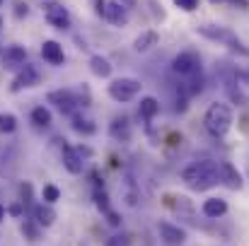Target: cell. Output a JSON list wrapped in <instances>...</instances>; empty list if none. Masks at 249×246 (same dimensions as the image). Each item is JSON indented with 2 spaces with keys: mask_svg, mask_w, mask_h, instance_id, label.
<instances>
[{
  "mask_svg": "<svg viewBox=\"0 0 249 246\" xmlns=\"http://www.w3.org/2000/svg\"><path fill=\"white\" fill-rule=\"evenodd\" d=\"M181 181L191 191H208V188H213V186L220 183V162L203 160V162L189 164L181 171Z\"/></svg>",
  "mask_w": 249,
  "mask_h": 246,
  "instance_id": "obj_1",
  "label": "cell"
},
{
  "mask_svg": "<svg viewBox=\"0 0 249 246\" xmlns=\"http://www.w3.org/2000/svg\"><path fill=\"white\" fill-rule=\"evenodd\" d=\"M203 126L213 138H223L230 128H232V109L223 101H215L208 106L206 116H203Z\"/></svg>",
  "mask_w": 249,
  "mask_h": 246,
  "instance_id": "obj_2",
  "label": "cell"
},
{
  "mask_svg": "<svg viewBox=\"0 0 249 246\" xmlns=\"http://www.w3.org/2000/svg\"><path fill=\"white\" fill-rule=\"evenodd\" d=\"M196 32H198L201 36L211 39V41H220V44L230 46L232 51H240V53L249 56V49H245V44L240 41V36H237L232 29H228V27H220V24H201Z\"/></svg>",
  "mask_w": 249,
  "mask_h": 246,
  "instance_id": "obj_3",
  "label": "cell"
},
{
  "mask_svg": "<svg viewBox=\"0 0 249 246\" xmlns=\"http://www.w3.org/2000/svg\"><path fill=\"white\" fill-rule=\"evenodd\" d=\"M141 87L143 84L138 80H133V78H119V80H114L109 84V97L119 104H126V101H131L141 94Z\"/></svg>",
  "mask_w": 249,
  "mask_h": 246,
  "instance_id": "obj_4",
  "label": "cell"
},
{
  "mask_svg": "<svg viewBox=\"0 0 249 246\" xmlns=\"http://www.w3.org/2000/svg\"><path fill=\"white\" fill-rule=\"evenodd\" d=\"M172 70L181 78H194L201 73V58L194 51H181L179 56H174L172 61Z\"/></svg>",
  "mask_w": 249,
  "mask_h": 246,
  "instance_id": "obj_5",
  "label": "cell"
},
{
  "mask_svg": "<svg viewBox=\"0 0 249 246\" xmlns=\"http://www.w3.org/2000/svg\"><path fill=\"white\" fill-rule=\"evenodd\" d=\"M46 101L53 104L61 114H73L75 106L80 104V101H78V94L71 92V89H53V92L46 94Z\"/></svg>",
  "mask_w": 249,
  "mask_h": 246,
  "instance_id": "obj_6",
  "label": "cell"
},
{
  "mask_svg": "<svg viewBox=\"0 0 249 246\" xmlns=\"http://www.w3.org/2000/svg\"><path fill=\"white\" fill-rule=\"evenodd\" d=\"M92 150L89 148H63V166L71 174H80L85 169V157H89Z\"/></svg>",
  "mask_w": 249,
  "mask_h": 246,
  "instance_id": "obj_7",
  "label": "cell"
},
{
  "mask_svg": "<svg viewBox=\"0 0 249 246\" xmlns=\"http://www.w3.org/2000/svg\"><path fill=\"white\" fill-rule=\"evenodd\" d=\"M34 84H39V70L34 66L24 63L19 68V73L15 75L12 84H10V92H19V89H27V87H34Z\"/></svg>",
  "mask_w": 249,
  "mask_h": 246,
  "instance_id": "obj_8",
  "label": "cell"
},
{
  "mask_svg": "<svg viewBox=\"0 0 249 246\" xmlns=\"http://www.w3.org/2000/svg\"><path fill=\"white\" fill-rule=\"evenodd\" d=\"M46 22L53 27V29H71V12L63 7V5H49L46 7Z\"/></svg>",
  "mask_w": 249,
  "mask_h": 246,
  "instance_id": "obj_9",
  "label": "cell"
},
{
  "mask_svg": "<svg viewBox=\"0 0 249 246\" xmlns=\"http://www.w3.org/2000/svg\"><path fill=\"white\" fill-rule=\"evenodd\" d=\"M158 232H160V239L169 246H181L186 242V232L181 227L172 225V222H160L158 225Z\"/></svg>",
  "mask_w": 249,
  "mask_h": 246,
  "instance_id": "obj_10",
  "label": "cell"
},
{
  "mask_svg": "<svg viewBox=\"0 0 249 246\" xmlns=\"http://www.w3.org/2000/svg\"><path fill=\"white\" fill-rule=\"evenodd\" d=\"M220 183H225L232 191L242 188V174L237 171V166L230 162H220Z\"/></svg>",
  "mask_w": 249,
  "mask_h": 246,
  "instance_id": "obj_11",
  "label": "cell"
},
{
  "mask_svg": "<svg viewBox=\"0 0 249 246\" xmlns=\"http://www.w3.org/2000/svg\"><path fill=\"white\" fill-rule=\"evenodd\" d=\"M104 19L111 22L114 27H126L128 24V10H126V5H121V2H107Z\"/></svg>",
  "mask_w": 249,
  "mask_h": 246,
  "instance_id": "obj_12",
  "label": "cell"
},
{
  "mask_svg": "<svg viewBox=\"0 0 249 246\" xmlns=\"http://www.w3.org/2000/svg\"><path fill=\"white\" fill-rule=\"evenodd\" d=\"M41 56L44 61H49L51 66H61L66 61V53H63V46L58 41H44L41 44Z\"/></svg>",
  "mask_w": 249,
  "mask_h": 246,
  "instance_id": "obj_13",
  "label": "cell"
},
{
  "mask_svg": "<svg viewBox=\"0 0 249 246\" xmlns=\"http://www.w3.org/2000/svg\"><path fill=\"white\" fill-rule=\"evenodd\" d=\"M2 63L5 68H22L27 63V51L22 46H7L2 53Z\"/></svg>",
  "mask_w": 249,
  "mask_h": 246,
  "instance_id": "obj_14",
  "label": "cell"
},
{
  "mask_svg": "<svg viewBox=\"0 0 249 246\" xmlns=\"http://www.w3.org/2000/svg\"><path fill=\"white\" fill-rule=\"evenodd\" d=\"M32 215H34V222H36L39 227H51V225L56 222V210H53L49 203H39V205H34Z\"/></svg>",
  "mask_w": 249,
  "mask_h": 246,
  "instance_id": "obj_15",
  "label": "cell"
},
{
  "mask_svg": "<svg viewBox=\"0 0 249 246\" xmlns=\"http://www.w3.org/2000/svg\"><path fill=\"white\" fill-rule=\"evenodd\" d=\"M203 215L206 217H211V220H218V217H223L225 213H228V203L223 200V198H208L206 203H203Z\"/></svg>",
  "mask_w": 249,
  "mask_h": 246,
  "instance_id": "obj_16",
  "label": "cell"
},
{
  "mask_svg": "<svg viewBox=\"0 0 249 246\" xmlns=\"http://www.w3.org/2000/svg\"><path fill=\"white\" fill-rule=\"evenodd\" d=\"M158 41H160L158 32H155V29H150V32H143V34H138V36H136L133 49H136L138 53H145V51H150L153 46H158Z\"/></svg>",
  "mask_w": 249,
  "mask_h": 246,
  "instance_id": "obj_17",
  "label": "cell"
},
{
  "mask_svg": "<svg viewBox=\"0 0 249 246\" xmlns=\"http://www.w3.org/2000/svg\"><path fill=\"white\" fill-rule=\"evenodd\" d=\"M158 111H160V101H158L155 97H143V99H141V106H138L141 118L150 121V118H155V116H158Z\"/></svg>",
  "mask_w": 249,
  "mask_h": 246,
  "instance_id": "obj_18",
  "label": "cell"
},
{
  "mask_svg": "<svg viewBox=\"0 0 249 246\" xmlns=\"http://www.w3.org/2000/svg\"><path fill=\"white\" fill-rule=\"evenodd\" d=\"M89 70H92L97 78H109L114 68H111V63H109L104 56H92V58H89Z\"/></svg>",
  "mask_w": 249,
  "mask_h": 246,
  "instance_id": "obj_19",
  "label": "cell"
},
{
  "mask_svg": "<svg viewBox=\"0 0 249 246\" xmlns=\"http://www.w3.org/2000/svg\"><path fill=\"white\" fill-rule=\"evenodd\" d=\"M109 131H111L114 138H121V140H128V138H131V123H128L126 116H116Z\"/></svg>",
  "mask_w": 249,
  "mask_h": 246,
  "instance_id": "obj_20",
  "label": "cell"
},
{
  "mask_svg": "<svg viewBox=\"0 0 249 246\" xmlns=\"http://www.w3.org/2000/svg\"><path fill=\"white\" fill-rule=\"evenodd\" d=\"M225 89H228V94H230V99L237 104V106H247L249 99L242 94V89H240V82L235 80H225Z\"/></svg>",
  "mask_w": 249,
  "mask_h": 246,
  "instance_id": "obj_21",
  "label": "cell"
},
{
  "mask_svg": "<svg viewBox=\"0 0 249 246\" xmlns=\"http://www.w3.org/2000/svg\"><path fill=\"white\" fill-rule=\"evenodd\" d=\"M73 128H75L78 133H85V135H92V133L97 131V126H94L89 118L80 116V114H75V116H73Z\"/></svg>",
  "mask_w": 249,
  "mask_h": 246,
  "instance_id": "obj_22",
  "label": "cell"
},
{
  "mask_svg": "<svg viewBox=\"0 0 249 246\" xmlns=\"http://www.w3.org/2000/svg\"><path fill=\"white\" fill-rule=\"evenodd\" d=\"M32 121H34L39 128H46V126H51V111L44 109V106H36V109L32 111Z\"/></svg>",
  "mask_w": 249,
  "mask_h": 246,
  "instance_id": "obj_23",
  "label": "cell"
},
{
  "mask_svg": "<svg viewBox=\"0 0 249 246\" xmlns=\"http://www.w3.org/2000/svg\"><path fill=\"white\" fill-rule=\"evenodd\" d=\"M17 128V118L12 114H0V133H12Z\"/></svg>",
  "mask_w": 249,
  "mask_h": 246,
  "instance_id": "obj_24",
  "label": "cell"
},
{
  "mask_svg": "<svg viewBox=\"0 0 249 246\" xmlns=\"http://www.w3.org/2000/svg\"><path fill=\"white\" fill-rule=\"evenodd\" d=\"M61 198V191L53 186V183H49V186H44V203H49V205H53L56 200Z\"/></svg>",
  "mask_w": 249,
  "mask_h": 246,
  "instance_id": "obj_25",
  "label": "cell"
},
{
  "mask_svg": "<svg viewBox=\"0 0 249 246\" xmlns=\"http://www.w3.org/2000/svg\"><path fill=\"white\" fill-rule=\"evenodd\" d=\"M94 203H97V208H99V210L109 213V198H107V193H104V191H94Z\"/></svg>",
  "mask_w": 249,
  "mask_h": 246,
  "instance_id": "obj_26",
  "label": "cell"
},
{
  "mask_svg": "<svg viewBox=\"0 0 249 246\" xmlns=\"http://www.w3.org/2000/svg\"><path fill=\"white\" fill-rule=\"evenodd\" d=\"M107 246H131V234H116L107 242Z\"/></svg>",
  "mask_w": 249,
  "mask_h": 246,
  "instance_id": "obj_27",
  "label": "cell"
},
{
  "mask_svg": "<svg viewBox=\"0 0 249 246\" xmlns=\"http://www.w3.org/2000/svg\"><path fill=\"white\" fill-rule=\"evenodd\" d=\"M174 5L181 7L184 12H194V10L198 7V0H174Z\"/></svg>",
  "mask_w": 249,
  "mask_h": 246,
  "instance_id": "obj_28",
  "label": "cell"
},
{
  "mask_svg": "<svg viewBox=\"0 0 249 246\" xmlns=\"http://www.w3.org/2000/svg\"><path fill=\"white\" fill-rule=\"evenodd\" d=\"M107 215H109V225H114V227H119V222H121V220H119V215H116V213H111V210H109Z\"/></svg>",
  "mask_w": 249,
  "mask_h": 246,
  "instance_id": "obj_29",
  "label": "cell"
},
{
  "mask_svg": "<svg viewBox=\"0 0 249 246\" xmlns=\"http://www.w3.org/2000/svg\"><path fill=\"white\" fill-rule=\"evenodd\" d=\"M22 230H24V232H27V234H29L32 239H36V232H34V227H29V225H24Z\"/></svg>",
  "mask_w": 249,
  "mask_h": 246,
  "instance_id": "obj_30",
  "label": "cell"
},
{
  "mask_svg": "<svg viewBox=\"0 0 249 246\" xmlns=\"http://www.w3.org/2000/svg\"><path fill=\"white\" fill-rule=\"evenodd\" d=\"M232 5H240V10H247V7H249L247 0H232Z\"/></svg>",
  "mask_w": 249,
  "mask_h": 246,
  "instance_id": "obj_31",
  "label": "cell"
},
{
  "mask_svg": "<svg viewBox=\"0 0 249 246\" xmlns=\"http://www.w3.org/2000/svg\"><path fill=\"white\" fill-rule=\"evenodd\" d=\"M17 15H19V17H22V15H27V5L17 2Z\"/></svg>",
  "mask_w": 249,
  "mask_h": 246,
  "instance_id": "obj_32",
  "label": "cell"
},
{
  "mask_svg": "<svg viewBox=\"0 0 249 246\" xmlns=\"http://www.w3.org/2000/svg\"><path fill=\"white\" fill-rule=\"evenodd\" d=\"M19 213H22V208H19V205H12V208H10V215H15V217H17Z\"/></svg>",
  "mask_w": 249,
  "mask_h": 246,
  "instance_id": "obj_33",
  "label": "cell"
},
{
  "mask_svg": "<svg viewBox=\"0 0 249 246\" xmlns=\"http://www.w3.org/2000/svg\"><path fill=\"white\" fill-rule=\"evenodd\" d=\"M5 213H7V210H5V208H2V205H0V222H2V220H5Z\"/></svg>",
  "mask_w": 249,
  "mask_h": 246,
  "instance_id": "obj_34",
  "label": "cell"
},
{
  "mask_svg": "<svg viewBox=\"0 0 249 246\" xmlns=\"http://www.w3.org/2000/svg\"><path fill=\"white\" fill-rule=\"evenodd\" d=\"M126 2H128V5H133V2H136V0H126Z\"/></svg>",
  "mask_w": 249,
  "mask_h": 246,
  "instance_id": "obj_35",
  "label": "cell"
},
{
  "mask_svg": "<svg viewBox=\"0 0 249 246\" xmlns=\"http://www.w3.org/2000/svg\"><path fill=\"white\" fill-rule=\"evenodd\" d=\"M211 2H225V0H211Z\"/></svg>",
  "mask_w": 249,
  "mask_h": 246,
  "instance_id": "obj_36",
  "label": "cell"
},
{
  "mask_svg": "<svg viewBox=\"0 0 249 246\" xmlns=\"http://www.w3.org/2000/svg\"><path fill=\"white\" fill-rule=\"evenodd\" d=\"M0 27H2V19H0Z\"/></svg>",
  "mask_w": 249,
  "mask_h": 246,
  "instance_id": "obj_37",
  "label": "cell"
},
{
  "mask_svg": "<svg viewBox=\"0 0 249 246\" xmlns=\"http://www.w3.org/2000/svg\"><path fill=\"white\" fill-rule=\"evenodd\" d=\"M0 5H2V0H0Z\"/></svg>",
  "mask_w": 249,
  "mask_h": 246,
  "instance_id": "obj_38",
  "label": "cell"
}]
</instances>
